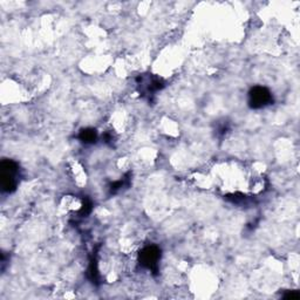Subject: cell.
Wrapping results in <instances>:
<instances>
[{"instance_id": "3", "label": "cell", "mask_w": 300, "mask_h": 300, "mask_svg": "<svg viewBox=\"0 0 300 300\" xmlns=\"http://www.w3.org/2000/svg\"><path fill=\"white\" fill-rule=\"evenodd\" d=\"M161 258V250L156 245H149L145 246L140 252V264L145 269H149L156 272L157 266Z\"/></svg>"}, {"instance_id": "6", "label": "cell", "mask_w": 300, "mask_h": 300, "mask_svg": "<svg viewBox=\"0 0 300 300\" xmlns=\"http://www.w3.org/2000/svg\"><path fill=\"white\" fill-rule=\"evenodd\" d=\"M229 197H232V198H230V199H231L233 203H238L239 202V199L237 198V197L235 195H233V196H229ZM244 199H245V196H240V202H241V201H244Z\"/></svg>"}, {"instance_id": "4", "label": "cell", "mask_w": 300, "mask_h": 300, "mask_svg": "<svg viewBox=\"0 0 300 300\" xmlns=\"http://www.w3.org/2000/svg\"><path fill=\"white\" fill-rule=\"evenodd\" d=\"M79 138L83 143H94L97 138V134L96 131L91 129V128H86V129H82L80 131Z\"/></svg>"}, {"instance_id": "2", "label": "cell", "mask_w": 300, "mask_h": 300, "mask_svg": "<svg viewBox=\"0 0 300 300\" xmlns=\"http://www.w3.org/2000/svg\"><path fill=\"white\" fill-rule=\"evenodd\" d=\"M272 94L265 87H254L248 93V105L251 108L259 109L265 107L272 102Z\"/></svg>"}, {"instance_id": "5", "label": "cell", "mask_w": 300, "mask_h": 300, "mask_svg": "<svg viewBox=\"0 0 300 300\" xmlns=\"http://www.w3.org/2000/svg\"><path fill=\"white\" fill-rule=\"evenodd\" d=\"M285 299H291V300H297L300 298V294L297 291H288L286 294L284 295Z\"/></svg>"}, {"instance_id": "1", "label": "cell", "mask_w": 300, "mask_h": 300, "mask_svg": "<svg viewBox=\"0 0 300 300\" xmlns=\"http://www.w3.org/2000/svg\"><path fill=\"white\" fill-rule=\"evenodd\" d=\"M18 175H19V167L16 162L11 160H5L0 166V181L4 191L12 192L18 185Z\"/></svg>"}]
</instances>
